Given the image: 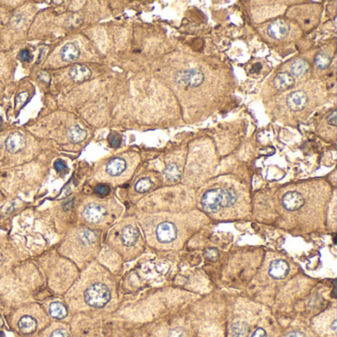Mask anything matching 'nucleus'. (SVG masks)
Wrapping results in <instances>:
<instances>
[{
    "label": "nucleus",
    "mask_w": 337,
    "mask_h": 337,
    "mask_svg": "<svg viewBox=\"0 0 337 337\" xmlns=\"http://www.w3.org/2000/svg\"><path fill=\"white\" fill-rule=\"evenodd\" d=\"M111 293L108 287L102 283H95L90 286L84 293L86 304L92 308L100 309L107 305L110 300Z\"/></svg>",
    "instance_id": "nucleus-1"
},
{
    "label": "nucleus",
    "mask_w": 337,
    "mask_h": 337,
    "mask_svg": "<svg viewBox=\"0 0 337 337\" xmlns=\"http://www.w3.org/2000/svg\"><path fill=\"white\" fill-rule=\"evenodd\" d=\"M225 189H212L206 192L202 198V206L210 213H217L224 207Z\"/></svg>",
    "instance_id": "nucleus-2"
},
{
    "label": "nucleus",
    "mask_w": 337,
    "mask_h": 337,
    "mask_svg": "<svg viewBox=\"0 0 337 337\" xmlns=\"http://www.w3.org/2000/svg\"><path fill=\"white\" fill-rule=\"evenodd\" d=\"M174 80L181 86L198 87L204 81V75L198 69L180 71L174 76Z\"/></svg>",
    "instance_id": "nucleus-3"
},
{
    "label": "nucleus",
    "mask_w": 337,
    "mask_h": 337,
    "mask_svg": "<svg viewBox=\"0 0 337 337\" xmlns=\"http://www.w3.org/2000/svg\"><path fill=\"white\" fill-rule=\"evenodd\" d=\"M177 238V228L174 224L163 222L156 227V239L161 243H169Z\"/></svg>",
    "instance_id": "nucleus-4"
},
{
    "label": "nucleus",
    "mask_w": 337,
    "mask_h": 337,
    "mask_svg": "<svg viewBox=\"0 0 337 337\" xmlns=\"http://www.w3.org/2000/svg\"><path fill=\"white\" fill-rule=\"evenodd\" d=\"M106 214V210L103 206H101L96 203H91L87 205L83 210V217L84 219L92 224L99 223L102 221Z\"/></svg>",
    "instance_id": "nucleus-5"
},
{
    "label": "nucleus",
    "mask_w": 337,
    "mask_h": 337,
    "mask_svg": "<svg viewBox=\"0 0 337 337\" xmlns=\"http://www.w3.org/2000/svg\"><path fill=\"white\" fill-rule=\"evenodd\" d=\"M283 206L288 211H297L305 204V199L300 193L292 191L284 195L282 199Z\"/></svg>",
    "instance_id": "nucleus-6"
},
{
    "label": "nucleus",
    "mask_w": 337,
    "mask_h": 337,
    "mask_svg": "<svg viewBox=\"0 0 337 337\" xmlns=\"http://www.w3.org/2000/svg\"><path fill=\"white\" fill-rule=\"evenodd\" d=\"M26 146L25 138L23 134L19 131H15L10 133L8 138L5 141V147L7 151L10 153H17L21 151Z\"/></svg>",
    "instance_id": "nucleus-7"
},
{
    "label": "nucleus",
    "mask_w": 337,
    "mask_h": 337,
    "mask_svg": "<svg viewBox=\"0 0 337 337\" xmlns=\"http://www.w3.org/2000/svg\"><path fill=\"white\" fill-rule=\"evenodd\" d=\"M308 102V97L302 91L292 92L287 98V104L293 111H300L305 108Z\"/></svg>",
    "instance_id": "nucleus-8"
},
{
    "label": "nucleus",
    "mask_w": 337,
    "mask_h": 337,
    "mask_svg": "<svg viewBox=\"0 0 337 337\" xmlns=\"http://www.w3.org/2000/svg\"><path fill=\"white\" fill-rule=\"evenodd\" d=\"M289 265L282 259L274 260L269 267V275L274 279H284L289 273Z\"/></svg>",
    "instance_id": "nucleus-9"
},
{
    "label": "nucleus",
    "mask_w": 337,
    "mask_h": 337,
    "mask_svg": "<svg viewBox=\"0 0 337 337\" xmlns=\"http://www.w3.org/2000/svg\"><path fill=\"white\" fill-rule=\"evenodd\" d=\"M288 32H289V26L287 25L286 22L282 20L275 21L271 23L270 26L268 27V35L276 40H280L286 37Z\"/></svg>",
    "instance_id": "nucleus-10"
},
{
    "label": "nucleus",
    "mask_w": 337,
    "mask_h": 337,
    "mask_svg": "<svg viewBox=\"0 0 337 337\" xmlns=\"http://www.w3.org/2000/svg\"><path fill=\"white\" fill-rule=\"evenodd\" d=\"M121 239L126 246H132L137 243L139 240V231L132 225H127L123 228Z\"/></svg>",
    "instance_id": "nucleus-11"
},
{
    "label": "nucleus",
    "mask_w": 337,
    "mask_h": 337,
    "mask_svg": "<svg viewBox=\"0 0 337 337\" xmlns=\"http://www.w3.org/2000/svg\"><path fill=\"white\" fill-rule=\"evenodd\" d=\"M80 55L79 49L74 43H69L64 45L60 50V57L63 61L72 62L78 58Z\"/></svg>",
    "instance_id": "nucleus-12"
},
{
    "label": "nucleus",
    "mask_w": 337,
    "mask_h": 337,
    "mask_svg": "<svg viewBox=\"0 0 337 337\" xmlns=\"http://www.w3.org/2000/svg\"><path fill=\"white\" fill-rule=\"evenodd\" d=\"M70 76L75 82L85 81L91 76V71L85 65L77 64L70 71Z\"/></svg>",
    "instance_id": "nucleus-13"
},
{
    "label": "nucleus",
    "mask_w": 337,
    "mask_h": 337,
    "mask_svg": "<svg viewBox=\"0 0 337 337\" xmlns=\"http://www.w3.org/2000/svg\"><path fill=\"white\" fill-rule=\"evenodd\" d=\"M126 166V161L123 158L116 157L108 162L106 166V171L110 176H119L125 171Z\"/></svg>",
    "instance_id": "nucleus-14"
},
{
    "label": "nucleus",
    "mask_w": 337,
    "mask_h": 337,
    "mask_svg": "<svg viewBox=\"0 0 337 337\" xmlns=\"http://www.w3.org/2000/svg\"><path fill=\"white\" fill-rule=\"evenodd\" d=\"M295 83L294 77L288 73H281L276 75L274 79V85L279 90H286L292 87Z\"/></svg>",
    "instance_id": "nucleus-15"
},
{
    "label": "nucleus",
    "mask_w": 337,
    "mask_h": 337,
    "mask_svg": "<svg viewBox=\"0 0 337 337\" xmlns=\"http://www.w3.org/2000/svg\"><path fill=\"white\" fill-rule=\"evenodd\" d=\"M86 136L87 132L78 126H73L67 131V137L75 144L84 141Z\"/></svg>",
    "instance_id": "nucleus-16"
},
{
    "label": "nucleus",
    "mask_w": 337,
    "mask_h": 337,
    "mask_svg": "<svg viewBox=\"0 0 337 337\" xmlns=\"http://www.w3.org/2000/svg\"><path fill=\"white\" fill-rule=\"evenodd\" d=\"M18 327L23 333H32L36 330L37 322L32 317L25 316L22 318H20L18 322Z\"/></svg>",
    "instance_id": "nucleus-17"
},
{
    "label": "nucleus",
    "mask_w": 337,
    "mask_h": 337,
    "mask_svg": "<svg viewBox=\"0 0 337 337\" xmlns=\"http://www.w3.org/2000/svg\"><path fill=\"white\" fill-rule=\"evenodd\" d=\"M249 326L246 322L238 320L233 322L231 326V331L234 337H247L249 334Z\"/></svg>",
    "instance_id": "nucleus-18"
},
{
    "label": "nucleus",
    "mask_w": 337,
    "mask_h": 337,
    "mask_svg": "<svg viewBox=\"0 0 337 337\" xmlns=\"http://www.w3.org/2000/svg\"><path fill=\"white\" fill-rule=\"evenodd\" d=\"M309 71V63L305 59H298L291 65V72L295 76H300Z\"/></svg>",
    "instance_id": "nucleus-19"
},
{
    "label": "nucleus",
    "mask_w": 337,
    "mask_h": 337,
    "mask_svg": "<svg viewBox=\"0 0 337 337\" xmlns=\"http://www.w3.org/2000/svg\"><path fill=\"white\" fill-rule=\"evenodd\" d=\"M50 315L55 318L60 319V318H63L66 317L67 310L61 304V302L55 301V302H52V304L50 305Z\"/></svg>",
    "instance_id": "nucleus-20"
},
{
    "label": "nucleus",
    "mask_w": 337,
    "mask_h": 337,
    "mask_svg": "<svg viewBox=\"0 0 337 337\" xmlns=\"http://www.w3.org/2000/svg\"><path fill=\"white\" fill-rule=\"evenodd\" d=\"M164 175L167 178V180L169 181H177L180 177V171L179 168L175 163H170L168 164L164 170Z\"/></svg>",
    "instance_id": "nucleus-21"
},
{
    "label": "nucleus",
    "mask_w": 337,
    "mask_h": 337,
    "mask_svg": "<svg viewBox=\"0 0 337 337\" xmlns=\"http://www.w3.org/2000/svg\"><path fill=\"white\" fill-rule=\"evenodd\" d=\"M79 238L81 240V242L85 244H92L96 242L97 240V235L96 233L93 231V230H90V229H82L80 232H79Z\"/></svg>",
    "instance_id": "nucleus-22"
},
{
    "label": "nucleus",
    "mask_w": 337,
    "mask_h": 337,
    "mask_svg": "<svg viewBox=\"0 0 337 337\" xmlns=\"http://www.w3.org/2000/svg\"><path fill=\"white\" fill-rule=\"evenodd\" d=\"M151 187H152V182L149 178H142L137 182L136 186H134V189H136V191L139 193H146L149 190H150Z\"/></svg>",
    "instance_id": "nucleus-23"
},
{
    "label": "nucleus",
    "mask_w": 337,
    "mask_h": 337,
    "mask_svg": "<svg viewBox=\"0 0 337 337\" xmlns=\"http://www.w3.org/2000/svg\"><path fill=\"white\" fill-rule=\"evenodd\" d=\"M315 63L318 67H319V69H326L330 63V57L326 54L319 53L317 55L315 58Z\"/></svg>",
    "instance_id": "nucleus-24"
},
{
    "label": "nucleus",
    "mask_w": 337,
    "mask_h": 337,
    "mask_svg": "<svg viewBox=\"0 0 337 337\" xmlns=\"http://www.w3.org/2000/svg\"><path fill=\"white\" fill-rule=\"evenodd\" d=\"M237 202V194L232 190H225L224 207H231Z\"/></svg>",
    "instance_id": "nucleus-25"
},
{
    "label": "nucleus",
    "mask_w": 337,
    "mask_h": 337,
    "mask_svg": "<svg viewBox=\"0 0 337 337\" xmlns=\"http://www.w3.org/2000/svg\"><path fill=\"white\" fill-rule=\"evenodd\" d=\"M108 141H109V144L111 145V147L115 148V149L119 148L121 145V137L116 132L110 134L109 138H108Z\"/></svg>",
    "instance_id": "nucleus-26"
},
{
    "label": "nucleus",
    "mask_w": 337,
    "mask_h": 337,
    "mask_svg": "<svg viewBox=\"0 0 337 337\" xmlns=\"http://www.w3.org/2000/svg\"><path fill=\"white\" fill-rule=\"evenodd\" d=\"M95 192L100 196H107L110 193V187L105 184H100L95 188Z\"/></svg>",
    "instance_id": "nucleus-27"
},
{
    "label": "nucleus",
    "mask_w": 337,
    "mask_h": 337,
    "mask_svg": "<svg viewBox=\"0 0 337 337\" xmlns=\"http://www.w3.org/2000/svg\"><path fill=\"white\" fill-rule=\"evenodd\" d=\"M28 97H29V94L27 92L19 93L16 97V107L22 106L25 103V101L28 99Z\"/></svg>",
    "instance_id": "nucleus-28"
},
{
    "label": "nucleus",
    "mask_w": 337,
    "mask_h": 337,
    "mask_svg": "<svg viewBox=\"0 0 337 337\" xmlns=\"http://www.w3.org/2000/svg\"><path fill=\"white\" fill-rule=\"evenodd\" d=\"M54 166H55V169L58 172H61V171H64L66 169V164L64 163V161H62L61 159H57L55 161L54 163Z\"/></svg>",
    "instance_id": "nucleus-29"
},
{
    "label": "nucleus",
    "mask_w": 337,
    "mask_h": 337,
    "mask_svg": "<svg viewBox=\"0 0 337 337\" xmlns=\"http://www.w3.org/2000/svg\"><path fill=\"white\" fill-rule=\"evenodd\" d=\"M205 255L207 258L211 259V260H216L219 253H218V250L217 249H214V248H210V249H207L206 252H205Z\"/></svg>",
    "instance_id": "nucleus-30"
},
{
    "label": "nucleus",
    "mask_w": 337,
    "mask_h": 337,
    "mask_svg": "<svg viewBox=\"0 0 337 337\" xmlns=\"http://www.w3.org/2000/svg\"><path fill=\"white\" fill-rule=\"evenodd\" d=\"M50 337H69V333H67L66 330L62 329V328H59V329H56L55 330Z\"/></svg>",
    "instance_id": "nucleus-31"
},
{
    "label": "nucleus",
    "mask_w": 337,
    "mask_h": 337,
    "mask_svg": "<svg viewBox=\"0 0 337 337\" xmlns=\"http://www.w3.org/2000/svg\"><path fill=\"white\" fill-rule=\"evenodd\" d=\"M185 333L182 328H174L170 331L169 337H184Z\"/></svg>",
    "instance_id": "nucleus-32"
},
{
    "label": "nucleus",
    "mask_w": 337,
    "mask_h": 337,
    "mask_svg": "<svg viewBox=\"0 0 337 337\" xmlns=\"http://www.w3.org/2000/svg\"><path fill=\"white\" fill-rule=\"evenodd\" d=\"M19 56H20V58H21L22 60H25V61H30V60L33 58L31 53H30L28 50H23V51H21Z\"/></svg>",
    "instance_id": "nucleus-33"
},
{
    "label": "nucleus",
    "mask_w": 337,
    "mask_h": 337,
    "mask_svg": "<svg viewBox=\"0 0 337 337\" xmlns=\"http://www.w3.org/2000/svg\"><path fill=\"white\" fill-rule=\"evenodd\" d=\"M336 115H337V113H336V111L334 110V111H332V113L327 117L328 123H329L331 126H333V127L336 126Z\"/></svg>",
    "instance_id": "nucleus-34"
},
{
    "label": "nucleus",
    "mask_w": 337,
    "mask_h": 337,
    "mask_svg": "<svg viewBox=\"0 0 337 337\" xmlns=\"http://www.w3.org/2000/svg\"><path fill=\"white\" fill-rule=\"evenodd\" d=\"M251 337H267V333L263 328H257Z\"/></svg>",
    "instance_id": "nucleus-35"
},
{
    "label": "nucleus",
    "mask_w": 337,
    "mask_h": 337,
    "mask_svg": "<svg viewBox=\"0 0 337 337\" xmlns=\"http://www.w3.org/2000/svg\"><path fill=\"white\" fill-rule=\"evenodd\" d=\"M285 337H306V335L300 331H292L288 333Z\"/></svg>",
    "instance_id": "nucleus-36"
},
{
    "label": "nucleus",
    "mask_w": 337,
    "mask_h": 337,
    "mask_svg": "<svg viewBox=\"0 0 337 337\" xmlns=\"http://www.w3.org/2000/svg\"><path fill=\"white\" fill-rule=\"evenodd\" d=\"M39 78L42 79V80H45L46 82H49V81H50V75H47L46 73H41V74H39Z\"/></svg>",
    "instance_id": "nucleus-37"
},
{
    "label": "nucleus",
    "mask_w": 337,
    "mask_h": 337,
    "mask_svg": "<svg viewBox=\"0 0 337 337\" xmlns=\"http://www.w3.org/2000/svg\"><path fill=\"white\" fill-rule=\"evenodd\" d=\"M331 329L333 330V331H336V320L334 319L333 321H332V323H331Z\"/></svg>",
    "instance_id": "nucleus-38"
},
{
    "label": "nucleus",
    "mask_w": 337,
    "mask_h": 337,
    "mask_svg": "<svg viewBox=\"0 0 337 337\" xmlns=\"http://www.w3.org/2000/svg\"><path fill=\"white\" fill-rule=\"evenodd\" d=\"M1 125H2V118L0 117V128H1Z\"/></svg>",
    "instance_id": "nucleus-39"
}]
</instances>
